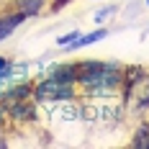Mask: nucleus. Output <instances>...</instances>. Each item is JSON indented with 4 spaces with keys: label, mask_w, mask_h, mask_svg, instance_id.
<instances>
[{
    "label": "nucleus",
    "mask_w": 149,
    "mask_h": 149,
    "mask_svg": "<svg viewBox=\"0 0 149 149\" xmlns=\"http://www.w3.org/2000/svg\"><path fill=\"white\" fill-rule=\"evenodd\" d=\"M23 21H26V15L21 13V10H13V13L0 15V41H3V39H8V36H10V33H13Z\"/></svg>",
    "instance_id": "obj_4"
},
{
    "label": "nucleus",
    "mask_w": 149,
    "mask_h": 149,
    "mask_svg": "<svg viewBox=\"0 0 149 149\" xmlns=\"http://www.w3.org/2000/svg\"><path fill=\"white\" fill-rule=\"evenodd\" d=\"M67 3H72V0H52V10H62Z\"/></svg>",
    "instance_id": "obj_9"
},
{
    "label": "nucleus",
    "mask_w": 149,
    "mask_h": 149,
    "mask_svg": "<svg viewBox=\"0 0 149 149\" xmlns=\"http://www.w3.org/2000/svg\"><path fill=\"white\" fill-rule=\"evenodd\" d=\"M13 8H15V10H21L23 15H36L41 8H44V0H18Z\"/></svg>",
    "instance_id": "obj_6"
},
{
    "label": "nucleus",
    "mask_w": 149,
    "mask_h": 149,
    "mask_svg": "<svg viewBox=\"0 0 149 149\" xmlns=\"http://www.w3.org/2000/svg\"><path fill=\"white\" fill-rule=\"evenodd\" d=\"M0 144H3V139H0Z\"/></svg>",
    "instance_id": "obj_10"
},
{
    "label": "nucleus",
    "mask_w": 149,
    "mask_h": 149,
    "mask_svg": "<svg viewBox=\"0 0 149 149\" xmlns=\"http://www.w3.org/2000/svg\"><path fill=\"white\" fill-rule=\"evenodd\" d=\"M77 85L90 95H111L123 88V70L108 62H80Z\"/></svg>",
    "instance_id": "obj_1"
},
{
    "label": "nucleus",
    "mask_w": 149,
    "mask_h": 149,
    "mask_svg": "<svg viewBox=\"0 0 149 149\" xmlns=\"http://www.w3.org/2000/svg\"><path fill=\"white\" fill-rule=\"evenodd\" d=\"M36 98L39 100H59V98H70L72 95V85L70 82H62V80H57V77H46L44 82H39L36 85Z\"/></svg>",
    "instance_id": "obj_3"
},
{
    "label": "nucleus",
    "mask_w": 149,
    "mask_h": 149,
    "mask_svg": "<svg viewBox=\"0 0 149 149\" xmlns=\"http://www.w3.org/2000/svg\"><path fill=\"white\" fill-rule=\"evenodd\" d=\"M134 147H144V149H149V126H141L139 131H136V136H134V141H131Z\"/></svg>",
    "instance_id": "obj_7"
},
{
    "label": "nucleus",
    "mask_w": 149,
    "mask_h": 149,
    "mask_svg": "<svg viewBox=\"0 0 149 149\" xmlns=\"http://www.w3.org/2000/svg\"><path fill=\"white\" fill-rule=\"evenodd\" d=\"M123 90H126L129 111L139 113L149 105V74H144L139 67L123 70Z\"/></svg>",
    "instance_id": "obj_2"
},
{
    "label": "nucleus",
    "mask_w": 149,
    "mask_h": 149,
    "mask_svg": "<svg viewBox=\"0 0 149 149\" xmlns=\"http://www.w3.org/2000/svg\"><path fill=\"white\" fill-rule=\"evenodd\" d=\"M147 3H149V0H147Z\"/></svg>",
    "instance_id": "obj_11"
},
{
    "label": "nucleus",
    "mask_w": 149,
    "mask_h": 149,
    "mask_svg": "<svg viewBox=\"0 0 149 149\" xmlns=\"http://www.w3.org/2000/svg\"><path fill=\"white\" fill-rule=\"evenodd\" d=\"M105 33H108L105 29H98V31H93V33H85V36L77 33L67 46H70V52L72 49H82V46H90V44H95V41H100V39H105Z\"/></svg>",
    "instance_id": "obj_5"
},
{
    "label": "nucleus",
    "mask_w": 149,
    "mask_h": 149,
    "mask_svg": "<svg viewBox=\"0 0 149 149\" xmlns=\"http://www.w3.org/2000/svg\"><path fill=\"white\" fill-rule=\"evenodd\" d=\"M74 36H77V31H72V33H64V36H59V46H67L70 41H72Z\"/></svg>",
    "instance_id": "obj_8"
}]
</instances>
